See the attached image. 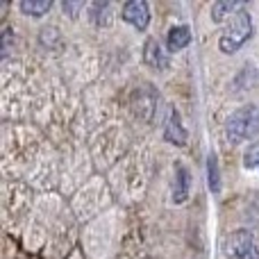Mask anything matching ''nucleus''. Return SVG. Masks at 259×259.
<instances>
[{
    "label": "nucleus",
    "instance_id": "1",
    "mask_svg": "<svg viewBox=\"0 0 259 259\" xmlns=\"http://www.w3.org/2000/svg\"><path fill=\"white\" fill-rule=\"evenodd\" d=\"M255 34V23H252L250 12L241 9L237 12L228 23H225L223 32H221L219 39V50L223 55H234L248 44Z\"/></svg>",
    "mask_w": 259,
    "mask_h": 259
},
{
    "label": "nucleus",
    "instance_id": "2",
    "mask_svg": "<svg viewBox=\"0 0 259 259\" xmlns=\"http://www.w3.org/2000/svg\"><path fill=\"white\" fill-rule=\"evenodd\" d=\"M259 134V107L257 105H243L237 112L230 114L225 121V139L232 146H239L243 141H257Z\"/></svg>",
    "mask_w": 259,
    "mask_h": 259
},
{
    "label": "nucleus",
    "instance_id": "3",
    "mask_svg": "<svg viewBox=\"0 0 259 259\" xmlns=\"http://www.w3.org/2000/svg\"><path fill=\"white\" fill-rule=\"evenodd\" d=\"M225 252L232 259H259V248L250 230H234L225 241Z\"/></svg>",
    "mask_w": 259,
    "mask_h": 259
},
{
    "label": "nucleus",
    "instance_id": "4",
    "mask_svg": "<svg viewBox=\"0 0 259 259\" xmlns=\"http://www.w3.org/2000/svg\"><path fill=\"white\" fill-rule=\"evenodd\" d=\"M191 196V173L182 161H175L173 166V189H170V200L173 205H184Z\"/></svg>",
    "mask_w": 259,
    "mask_h": 259
},
{
    "label": "nucleus",
    "instance_id": "5",
    "mask_svg": "<svg viewBox=\"0 0 259 259\" xmlns=\"http://www.w3.org/2000/svg\"><path fill=\"white\" fill-rule=\"evenodd\" d=\"M121 16H123V21L134 27V30L146 32L148 25H150V5L143 3V0L125 3L121 9Z\"/></svg>",
    "mask_w": 259,
    "mask_h": 259
},
{
    "label": "nucleus",
    "instance_id": "6",
    "mask_svg": "<svg viewBox=\"0 0 259 259\" xmlns=\"http://www.w3.org/2000/svg\"><path fill=\"white\" fill-rule=\"evenodd\" d=\"M164 141L175 148H184L189 141V134H187V130H184L182 118H180L178 109H173V107L168 109V116H166V121H164Z\"/></svg>",
    "mask_w": 259,
    "mask_h": 259
},
{
    "label": "nucleus",
    "instance_id": "7",
    "mask_svg": "<svg viewBox=\"0 0 259 259\" xmlns=\"http://www.w3.org/2000/svg\"><path fill=\"white\" fill-rule=\"evenodd\" d=\"M143 62L150 68H155V71H164V68H168L170 59L168 53H164V48L155 39H148L146 46H143Z\"/></svg>",
    "mask_w": 259,
    "mask_h": 259
},
{
    "label": "nucleus",
    "instance_id": "8",
    "mask_svg": "<svg viewBox=\"0 0 259 259\" xmlns=\"http://www.w3.org/2000/svg\"><path fill=\"white\" fill-rule=\"evenodd\" d=\"M191 44V27L189 25H173L166 32V53H180Z\"/></svg>",
    "mask_w": 259,
    "mask_h": 259
},
{
    "label": "nucleus",
    "instance_id": "9",
    "mask_svg": "<svg viewBox=\"0 0 259 259\" xmlns=\"http://www.w3.org/2000/svg\"><path fill=\"white\" fill-rule=\"evenodd\" d=\"M243 9V3H237V0H219V3L211 5V21L214 23H228L230 18L237 12Z\"/></svg>",
    "mask_w": 259,
    "mask_h": 259
},
{
    "label": "nucleus",
    "instance_id": "10",
    "mask_svg": "<svg viewBox=\"0 0 259 259\" xmlns=\"http://www.w3.org/2000/svg\"><path fill=\"white\" fill-rule=\"evenodd\" d=\"M112 12L114 5L103 0V3H91L89 5V21L98 27H109L112 25Z\"/></svg>",
    "mask_w": 259,
    "mask_h": 259
},
{
    "label": "nucleus",
    "instance_id": "11",
    "mask_svg": "<svg viewBox=\"0 0 259 259\" xmlns=\"http://www.w3.org/2000/svg\"><path fill=\"white\" fill-rule=\"evenodd\" d=\"M207 187L214 196L221 193V166H219V155L216 152H209L207 155Z\"/></svg>",
    "mask_w": 259,
    "mask_h": 259
},
{
    "label": "nucleus",
    "instance_id": "12",
    "mask_svg": "<svg viewBox=\"0 0 259 259\" xmlns=\"http://www.w3.org/2000/svg\"><path fill=\"white\" fill-rule=\"evenodd\" d=\"M50 7H53V3H48V0H23V3H18L21 14L30 18H41L44 14L50 12Z\"/></svg>",
    "mask_w": 259,
    "mask_h": 259
},
{
    "label": "nucleus",
    "instance_id": "13",
    "mask_svg": "<svg viewBox=\"0 0 259 259\" xmlns=\"http://www.w3.org/2000/svg\"><path fill=\"white\" fill-rule=\"evenodd\" d=\"M257 80H259V71L252 66V64H246V66L241 68V73L234 77V89H239V91L250 89Z\"/></svg>",
    "mask_w": 259,
    "mask_h": 259
},
{
    "label": "nucleus",
    "instance_id": "14",
    "mask_svg": "<svg viewBox=\"0 0 259 259\" xmlns=\"http://www.w3.org/2000/svg\"><path fill=\"white\" fill-rule=\"evenodd\" d=\"M241 161H243V168L246 170L259 173V139L246 146V150H243V155H241Z\"/></svg>",
    "mask_w": 259,
    "mask_h": 259
},
{
    "label": "nucleus",
    "instance_id": "15",
    "mask_svg": "<svg viewBox=\"0 0 259 259\" xmlns=\"http://www.w3.org/2000/svg\"><path fill=\"white\" fill-rule=\"evenodd\" d=\"M9 46H12V27L5 25L3 27V57L9 55Z\"/></svg>",
    "mask_w": 259,
    "mask_h": 259
},
{
    "label": "nucleus",
    "instance_id": "16",
    "mask_svg": "<svg viewBox=\"0 0 259 259\" xmlns=\"http://www.w3.org/2000/svg\"><path fill=\"white\" fill-rule=\"evenodd\" d=\"M62 9L68 14V16H75V14L82 9V3H73V5H71V3H64V5H62Z\"/></svg>",
    "mask_w": 259,
    "mask_h": 259
}]
</instances>
